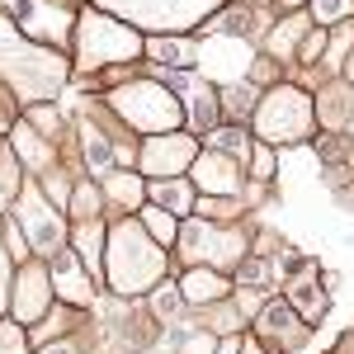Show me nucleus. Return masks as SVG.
<instances>
[{"instance_id":"nucleus-34","label":"nucleus","mask_w":354,"mask_h":354,"mask_svg":"<svg viewBox=\"0 0 354 354\" xmlns=\"http://www.w3.org/2000/svg\"><path fill=\"white\" fill-rule=\"evenodd\" d=\"M10 283H15V260L5 250V222H0V317L10 312Z\"/></svg>"},{"instance_id":"nucleus-37","label":"nucleus","mask_w":354,"mask_h":354,"mask_svg":"<svg viewBox=\"0 0 354 354\" xmlns=\"http://www.w3.org/2000/svg\"><path fill=\"white\" fill-rule=\"evenodd\" d=\"M350 151H354V137H340V133L322 137V161H340V156H350Z\"/></svg>"},{"instance_id":"nucleus-18","label":"nucleus","mask_w":354,"mask_h":354,"mask_svg":"<svg viewBox=\"0 0 354 354\" xmlns=\"http://www.w3.org/2000/svg\"><path fill=\"white\" fill-rule=\"evenodd\" d=\"M185 95H189V100H185V104H180V109H185V118H189V128H198V133H208V128H218V90H213V85L208 81H194V85H185Z\"/></svg>"},{"instance_id":"nucleus-17","label":"nucleus","mask_w":354,"mask_h":354,"mask_svg":"<svg viewBox=\"0 0 354 354\" xmlns=\"http://www.w3.org/2000/svg\"><path fill=\"white\" fill-rule=\"evenodd\" d=\"M312 109H317V123L330 128V133L350 128V118H354V85H350V76H345V81H330L326 90L312 100Z\"/></svg>"},{"instance_id":"nucleus-26","label":"nucleus","mask_w":354,"mask_h":354,"mask_svg":"<svg viewBox=\"0 0 354 354\" xmlns=\"http://www.w3.org/2000/svg\"><path fill=\"white\" fill-rule=\"evenodd\" d=\"M312 28V19L307 15H293V19H283V24L270 33V53L279 57V62H293V53H298V43H302V33Z\"/></svg>"},{"instance_id":"nucleus-14","label":"nucleus","mask_w":354,"mask_h":354,"mask_svg":"<svg viewBox=\"0 0 354 354\" xmlns=\"http://www.w3.org/2000/svg\"><path fill=\"white\" fill-rule=\"evenodd\" d=\"M48 279H53V298H62L66 307H90V302H95V283H90V274L81 270L76 250H66V245H62V250L53 255Z\"/></svg>"},{"instance_id":"nucleus-22","label":"nucleus","mask_w":354,"mask_h":354,"mask_svg":"<svg viewBox=\"0 0 354 354\" xmlns=\"http://www.w3.org/2000/svg\"><path fill=\"white\" fill-rule=\"evenodd\" d=\"M255 100H260V90H255V85L245 81H227L218 90V109H222V118H227V123H245V118H250V109H255Z\"/></svg>"},{"instance_id":"nucleus-23","label":"nucleus","mask_w":354,"mask_h":354,"mask_svg":"<svg viewBox=\"0 0 354 354\" xmlns=\"http://www.w3.org/2000/svg\"><path fill=\"white\" fill-rule=\"evenodd\" d=\"M76 330V307H48L43 317H38V326L24 330V340L28 345H53V340H62V335H71Z\"/></svg>"},{"instance_id":"nucleus-3","label":"nucleus","mask_w":354,"mask_h":354,"mask_svg":"<svg viewBox=\"0 0 354 354\" xmlns=\"http://www.w3.org/2000/svg\"><path fill=\"white\" fill-rule=\"evenodd\" d=\"M250 123H255V142H265V147H293V142H307V137L317 133V109H312V95L302 85L274 81L260 90V100L250 109Z\"/></svg>"},{"instance_id":"nucleus-32","label":"nucleus","mask_w":354,"mask_h":354,"mask_svg":"<svg viewBox=\"0 0 354 354\" xmlns=\"http://www.w3.org/2000/svg\"><path fill=\"white\" fill-rule=\"evenodd\" d=\"M180 307H185V298H180V288H175V283H165V279H161V288L151 293V312H156L161 322H170V326H175V317H180Z\"/></svg>"},{"instance_id":"nucleus-36","label":"nucleus","mask_w":354,"mask_h":354,"mask_svg":"<svg viewBox=\"0 0 354 354\" xmlns=\"http://www.w3.org/2000/svg\"><path fill=\"white\" fill-rule=\"evenodd\" d=\"M250 180H260V185H270V180H274V147H265V142H255V156H250Z\"/></svg>"},{"instance_id":"nucleus-2","label":"nucleus","mask_w":354,"mask_h":354,"mask_svg":"<svg viewBox=\"0 0 354 354\" xmlns=\"http://www.w3.org/2000/svg\"><path fill=\"white\" fill-rule=\"evenodd\" d=\"M165 270H170L165 245L151 241L137 218H123L113 227H104V279H109V288L118 298L151 293L165 279Z\"/></svg>"},{"instance_id":"nucleus-25","label":"nucleus","mask_w":354,"mask_h":354,"mask_svg":"<svg viewBox=\"0 0 354 354\" xmlns=\"http://www.w3.org/2000/svg\"><path fill=\"white\" fill-rule=\"evenodd\" d=\"M15 147H19V161H24L33 175H48V165H53V142H43L38 128L19 123V128H15Z\"/></svg>"},{"instance_id":"nucleus-19","label":"nucleus","mask_w":354,"mask_h":354,"mask_svg":"<svg viewBox=\"0 0 354 354\" xmlns=\"http://www.w3.org/2000/svg\"><path fill=\"white\" fill-rule=\"evenodd\" d=\"M147 198H151L156 208H165V213H175V218H189V208H194V185L185 180V175L151 180V185H147Z\"/></svg>"},{"instance_id":"nucleus-27","label":"nucleus","mask_w":354,"mask_h":354,"mask_svg":"<svg viewBox=\"0 0 354 354\" xmlns=\"http://www.w3.org/2000/svg\"><path fill=\"white\" fill-rule=\"evenodd\" d=\"M137 222H142V232H147L151 241H161V245H170L175 232H180V218L165 213V208H156V203H142V208H137Z\"/></svg>"},{"instance_id":"nucleus-39","label":"nucleus","mask_w":354,"mask_h":354,"mask_svg":"<svg viewBox=\"0 0 354 354\" xmlns=\"http://www.w3.org/2000/svg\"><path fill=\"white\" fill-rule=\"evenodd\" d=\"M279 5H302V0H279Z\"/></svg>"},{"instance_id":"nucleus-31","label":"nucleus","mask_w":354,"mask_h":354,"mask_svg":"<svg viewBox=\"0 0 354 354\" xmlns=\"http://www.w3.org/2000/svg\"><path fill=\"white\" fill-rule=\"evenodd\" d=\"M354 15V0H312V24H322V28H330V24H340V19H350Z\"/></svg>"},{"instance_id":"nucleus-11","label":"nucleus","mask_w":354,"mask_h":354,"mask_svg":"<svg viewBox=\"0 0 354 354\" xmlns=\"http://www.w3.org/2000/svg\"><path fill=\"white\" fill-rule=\"evenodd\" d=\"M53 307V279H48V265L43 260H24L15 265V283H10V312L19 326H33L43 312Z\"/></svg>"},{"instance_id":"nucleus-29","label":"nucleus","mask_w":354,"mask_h":354,"mask_svg":"<svg viewBox=\"0 0 354 354\" xmlns=\"http://www.w3.org/2000/svg\"><path fill=\"white\" fill-rule=\"evenodd\" d=\"M19 189H24V175H19V156L0 147V208H5V203H10V198H15Z\"/></svg>"},{"instance_id":"nucleus-13","label":"nucleus","mask_w":354,"mask_h":354,"mask_svg":"<svg viewBox=\"0 0 354 354\" xmlns=\"http://www.w3.org/2000/svg\"><path fill=\"white\" fill-rule=\"evenodd\" d=\"M185 180H189L198 194H218V198H236L241 194V161L236 156H222V151H198L189 161V170H185Z\"/></svg>"},{"instance_id":"nucleus-33","label":"nucleus","mask_w":354,"mask_h":354,"mask_svg":"<svg viewBox=\"0 0 354 354\" xmlns=\"http://www.w3.org/2000/svg\"><path fill=\"white\" fill-rule=\"evenodd\" d=\"M198 213L208 222H227L241 213V198H218V194H198Z\"/></svg>"},{"instance_id":"nucleus-16","label":"nucleus","mask_w":354,"mask_h":354,"mask_svg":"<svg viewBox=\"0 0 354 354\" xmlns=\"http://www.w3.org/2000/svg\"><path fill=\"white\" fill-rule=\"evenodd\" d=\"M175 288H180L185 307H208V302H222L232 293V283L222 279V270H208V265H189Z\"/></svg>"},{"instance_id":"nucleus-40","label":"nucleus","mask_w":354,"mask_h":354,"mask_svg":"<svg viewBox=\"0 0 354 354\" xmlns=\"http://www.w3.org/2000/svg\"><path fill=\"white\" fill-rule=\"evenodd\" d=\"M350 133H354V118H350Z\"/></svg>"},{"instance_id":"nucleus-35","label":"nucleus","mask_w":354,"mask_h":354,"mask_svg":"<svg viewBox=\"0 0 354 354\" xmlns=\"http://www.w3.org/2000/svg\"><path fill=\"white\" fill-rule=\"evenodd\" d=\"M0 354H28V340H24V326L0 317Z\"/></svg>"},{"instance_id":"nucleus-4","label":"nucleus","mask_w":354,"mask_h":354,"mask_svg":"<svg viewBox=\"0 0 354 354\" xmlns=\"http://www.w3.org/2000/svg\"><path fill=\"white\" fill-rule=\"evenodd\" d=\"M142 33L123 24L109 10H81L76 15V66L81 71H109L118 62H137Z\"/></svg>"},{"instance_id":"nucleus-7","label":"nucleus","mask_w":354,"mask_h":354,"mask_svg":"<svg viewBox=\"0 0 354 354\" xmlns=\"http://www.w3.org/2000/svg\"><path fill=\"white\" fill-rule=\"evenodd\" d=\"M175 241L185 245V265H208V270H232L250 255L236 227H222V222H208V218L185 222L175 232Z\"/></svg>"},{"instance_id":"nucleus-9","label":"nucleus","mask_w":354,"mask_h":354,"mask_svg":"<svg viewBox=\"0 0 354 354\" xmlns=\"http://www.w3.org/2000/svg\"><path fill=\"white\" fill-rule=\"evenodd\" d=\"M0 15H15L24 38H43L53 43L57 53L66 48V33H71V5H57V0H0Z\"/></svg>"},{"instance_id":"nucleus-12","label":"nucleus","mask_w":354,"mask_h":354,"mask_svg":"<svg viewBox=\"0 0 354 354\" xmlns=\"http://www.w3.org/2000/svg\"><path fill=\"white\" fill-rule=\"evenodd\" d=\"M255 326H260V345L274 350V354L302 350V345H307V335H312V326H307V322H302L283 298H265V307L255 312Z\"/></svg>"},{"instance_id":"nucleus-24","label":"nucleus","mask_w":354,"mask_h":354,"mask_svg":"<svg viewBox=\"0 0 354 354\" xmlns=\"http://www.w3.org/2000/svg\"><path fill=\"white\" fill-rule=\"evenodd\" d=\"M100 189L109 194L113 203H123V213H137V208L147 203V180H142V175H128V170H109Z\"/></svg>"},{"instance_id":"nucleus-5","label":"nucleus","mask_w":354,"mask_h":354,"mask_svg":"<svg viewBox=\"0 0 354 354\" xmlns=\"http://www.w3.org/2000/svg\"><path fill=\"white\" fill-rule=\"evenodd\" d=\"M113 113L137 128V133H175L180 123H185V109H180V100L170 95V85L161 81H133L123 85V90H113L109 95Z\"/></svg>"},{"instance_id":"nucleus-15","label":"nucleus","mask_w":354,"mask_h":354,"mask_svg":"<svg viewBox=\"0 0 354 354\" xmlns=\"http://www.w3.org/2000/svg\"><path fill=\"white\" fill-rule=\"evenodd\" d=\"M283 302H288V307L298 312V317L307 322V326L326 317L330 293L322 288V279H317V265H307V260H302V265H298V274H293V279H288V288H283Z\"/></svg>"},{"instance_id":"nucleus-20","label":"nucleus","mask_w":354,"mask_h":354,"mask_svg":"<svg viewBox=\"0 0 354 354\" xmlns=\"http://www.w3.org/2000/svg\"><path fill=\"white\" fill-rule=\"evenodd\" d=\"M71 250H76V260L85 265V274H100V265H104V222H100V218L76 222V232H71Z\"/></svg>"},{"instance_id":"nucleus-10","label":"nucleus","mask_w":354,"mask_h":354,"mask_svg":"<svg viewBox=\"0 0 354 354\" xmlns=\"http://www.w3.org/2000/svg\"><path fill=\"white\" fill-rule=\"evenodd\" d=\"M198 156V142L194 133H151L142 142V151H137V165H142V175H151V180H170V175H185L189 161Z\"/></svg>"},{"instance_id":"nucleus-28","label":"nucleus","mask_w":354,"mask_h":354,"mask_svg":"<svg viewBox=\"0 0 354 354\" xmlns=\"http://www.w3.org/2000/svg\"><path fill=\"white\" fill-rule=\"evenodd\" d=\"M203 142H208L213 151H222V156H236V161H245V151H250V137H245L241 123H227V128H208V133H203Z\"/></svg>"},{"instance_id":"nucleus-6","label":"nucleus","mask_w":354,"mask_h":354,"mask_svg":"<svg viewBox=\"0 0 354 354\" xmlns=\"http://www.w3.org/2000/svg\"><path fill=\"white\" fill-rule=\"evenodd\" d=\"M100 10H109L133 28H161V33H185L198 19H208L222 0H95Z\"/></svg>"},{"instance_id":"nucleus-1","label":"nucleus","mask_w":354,"mask_h":354,"mask_svg":"<svg viewBox=\"0 0 354 354\" xmlns=\"http://www.w3.org/2000/svg\"><path fill=\"white\" fill-rule=\"evenodd\" d=\"M0 81L15 95V104H38L66 85V62L57 48L24 38L10 24V15H0Z\"/></svg>"},{"instance_id":"nucleus-30","label":"nucleus","mask_w":354,"mask_h":354,"mask_svg":"<svg viewBox=\"0 0 354 354\" xmlns=\"http://www.w3.org/2000/svg\"><path fill=\"white\" fill-rule=\"evenodd\" d=\"M100 203H104V189L100 185H76V194H71V218L76 222L100 218Z\"/></svg>"},{"instance_id":"nucleus-38","label":"nucleus","mask_w":354,"mask_h":354,"mask_svg":"<svg viewBox=\"0 0 354 354\" xmlns=\"http://www.w3.org/2000/svg\"><path fill=\"white\" fill-rule=\"evenodd\" d=\"M213 345H218V335H208V330H189L185 345H180V354H213Z\"/></svg>"},{"instance_id":"nucleus-8","label":"nucleus","mask_w":354,"mask_h":354,"mask_svg":"<svg viewBox=\"0 0 354 354\" xmlns=\"http://www.w3.org/2000/svg\"><path fill=\"white\" fill-rule=\"evenodd\" d=\"M15 198H19L15 222H19V232L28 236V250H38V255H48V260H53L57 250L66 245V222H62V213L48 208V194L38 189V185H24Z\"/></svg>"},{"instance_id":"nucleus-21","label":"nucleus","mask_w":354,"mask_h":354,"mask_svg":"<svg viewBox=\"0 0 354 354\" xmlns=\"http://www.w3.org/2000/svg\"><path fill=\"white\" fill-rule=\"evenodd\" d=\"M142 53L156 57V62H165L170 71H189L194 57H198V43H189V38H170V33H161V38H151V43H142Z\"/></svg>"}]
</instances>
